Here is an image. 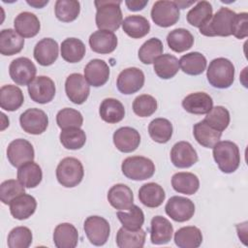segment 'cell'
I'll list each match as a JSON object with an SVG mask.
<instances>
[{
	"label": "cell",
	"mask_w": 248,
	"mask_h": 248,
	"mask_svg": "<svg viewBox=\"0 0 248 248\" xmlns=\"http://www.w3.org/2000/svg\"><path fill=\"white\" fill-rule=\"evenodd\" d=\"M120 1L100 0L95 1L97 9L95 21L99 30L116 31L122 24V12Z\"/></svg>",
	"instance_id": "cell-1"
},
{
	"label": "cell",
	"mask_w": 248,
	"mask_h": 248,
	"mask_svg": "<svg viewBox=\"0 0 248 248\" xmlns=\"http://www.w3.org/2000/svg\"><path fill=\"white\" fill-rule=\"evenodd\" d=\"M212 155L220 170L232 173L237 170L240 164V152L238 146L230 140L218 141L213 147Z\"/></svg>",
	"instance_id": "cell-2"
},
{
	"label": "cell",
	"mask_w": 248,
	"mask_h": 248,
	"mask_svg": "<svg viewBox=\"0 0 248 248\" xmlns=\"http://www.w3.org/2000/svg\"><path fill=\"white\" fill-rule=\"evenodd\" d=\"M206 78L208 82L215 88H229L234 80V66L227 58H215L209 63Z\"/></svg>",
	"instance_id": "cell-3"
},
{
	"label": "cell",
	"mask_w": 248,
	"mask_h": 248,
	"mask_svg": "<svg viewBox=\"0 0 248 248\" xmlns=\"http://www.w3.org/2000/svg\"><path fill=\"white\" fill-rule=\"evenodd\" d=\"M235 15L236 14L229 8H220L214 15H212L207 23L200 27L201 34L207 37L231 36L232 26Z\"/></svg>",
	"instance_id": "cell-4"
},
{
	"label": "cell",
	"mask_w": 248,
	"mask_h": 248,
	"mask_svg": "<svg viewBox=\"0 0 248 248\" xmlns=\"http://www.w3.org/2000/svg\"><path fill=\"white\" fill-rule=\"evenodd\" d=\"M83 175L84 170L81 162L74 157L62 159L56 168V178L66 188L78 186L81 182Z\"/></svg>",
	"instance_id": "cell-5"
},
{
	"label": "cell",
	"mask_w": 248,
	"mask_h": 248,
	"mask_svg": "<svg viewBox=\"0 0 248 248\" xmlns=\"http://www.w3.org/2000/svg\"><path fill=\"white\" fill-rule=\"evenodd\" d=\"M123 174L132 180H145L155 172L154 163L143 156H131L126 158L121 165Z\"/></svg>",
	"instance_id": "cell-6"
},
{
	"label": "cell",
	"mask_w": 248,
	"mask_h": 248,
	"mask_svg": "<svg viewBox=\"0 0 248 248\" xmlns=\"http://www.w3.org/2000/svg\"><path fill=\"white\" fill-rule=\"evenodd\" d=\"M151 18L160 27H170L179 19V9L174 1H156L151 9Z\"/></svg>",
	"instance_id": "cell-7"
},
{
	"label": "cell",
	"mask_w": 248,
	"mask_h": 248,
	"mask_svg": "<svg viewBox=\"0 0 248 248\" xmlns=\"http://www.w3.org/2000/svg\"><path fill=\"white\" fill-rule=\"evenodd\" d=\"M83 230L88 240L95 246L104 245L108 241L110 232L108 222L97 215L89 216L85 219Z\"/></svg>",
	"instance_id": "cell-8"
},
{
	"label": "cell",
	"mask_w": 248,
	"mask_h": 248,
	"mask_svg": "<svg viewBox=\"0 0 248 248\" xmlns=\"http://www.w3.org/2000/svg\"><path fill=\"white\" fill-rule=\"evenodd\" d=\"M19 123L24 132L31 135H41L47 128L48 117L44 110L33 108L20 114Z\"/></svg>",
	"instance_id": "cell-9"
},
{
	"label": "cell",
	"mask_w": 248,
	"mask_h": 248,
	"mask_svg": "<svg viewBox=\"0 0 248 248\" xmlns=\"http://www.w3.org/2000/svg\"><path fill=\"white\" fill-rule=\"evenodd\" d=\"M36 73V66L27 57L16 58L9 66L10 77L17 85L28 86L34 80Z\"/></svg>",
	"instance_id": "cell-10"
},
{
	"label": "cell",
	"mask_w": 248,
	"mask_h": 248,
	"mask_svg": "<svg viewBox=\"0 0 248 248\" xmlns=\"http://www.w3.org/2000/svg\"><path fill=\"white\" fill-rule=\"evenodd\" d=\"M165 211L173 221L186 222L194 216L195 204L188 198L173 196L167 202Z\"/></svg>",
	"instance_id": "cell-11"
},
{
	"label": "cell",
	"mask_w": 248,
	"mask_h": 248,
	"mask_svg": "<svg viewBox=\"0 0 248 248\" xmlns=\"http://www.w3.org/2000/svg\"><path fill=\"white\" fill-rule=\"evenodd\" d=\"M144 84L143 72L136 67H130L120 72L117 77V89L125 95H130L138 92Z\"/></svg>",
	"instance_id": "cell-12"
},
{
	"label": "cell",
	"mask_w": 248,
	"mask_h": 248,
	"mask_svg": "<svg viewBox=\"0 0 248 248\" xmlns=\"http://www.w3.org/2000/svg\"><path fill=\"white\" fill-rule=\"evenodd\" d=\"M35 152L30 141L16 139L10 142L7 148V158L12 166L19 168L21 165L33 161Z\"/></svg>",
	"instance_id": "cell-13"
},
{
	"label": "cell",
	"mask_w": 248,
	"mask_h": 248,
	"mask_svg": "<svg viewBox=\"0 0 248 248\" xmlns=\"http://www.w3.org/2000/svg\"><path fill=\"white\" fill-rule=\"evenodd\" d=\"M65 92L71 102L76 105H81L87 100L90 93V87L82 75L74 73L66 78Z\"/></svg>",
	"instance_id": "cell-14"
},
{
	"label": "cell",
	"mask_w": 248,
	"mask_h": 248,
	"mask_svg": "<svg viewBox=\"0 0 248 248\" xmlns=\"http://www.w3.org/2000/svg\"><path fill=\"white\" fill-rule=\"evenodd\" d=\"M55 84L53 80L46 76H39L28 85L30 98L39 104L49 103L55 95Z\"/></svg>",
	"instance_id": "cell-15"
},
{
	"label": "cell",
	"mask_w": 248,
	"mask_h": 248,
	"mask_svg": "<svg viewBox=\"0 0 248 248\" xmlns=\"http://www.w3.org/2000/svg\"><path fill=\"white\" fill-rule=\"evenodd\" d=\"M170 160L176 168L186 169L197 163L198 154L190 142L182 140L171 147Z\"/></svg>",
	"instance_id": "cell-16"
},
{
	"label": "cell",
	"mask_w": 248,
	"mask_h": 248,
	"mask_svg": "<svg viewBox=\"0 0 248 248\" xmlns=\"http://www.w3.org/2000/svg\"><path fill=\"white\" fill-rule=\"evenodd\" d=\"M113 143L115 147L124 153L135 151L140 143V133L132 127H121L113 133Z\"/></svg>",
	"instance_id": "cell-17"
},
{
	"label": "cell",
	"mask_w": 248,
	"mask_h": 248,
	"mask_svg": "<svg viewBox=\"0 0 248 248\" xmlns=\"http://www.w3.org/2000/svg\"><path fill=\"white\" fill-rule=\"evenodd\" d=\"M84 78L89 85L102 86L108 80L109 67L104 60L92 59L84 68Z\"/></svg>",
	"instance_id": "cell-18"
},
{
	"label": "cell",
	"mask_w": 248,
	"mask_h": 248,
	"mask_svg": "<svg viewBox=\"0 0 248 248\" xmlns=\"http://www.w3.org/2000/svg\"><path fill=\"white\" fill-rule=\"evenodd\" d=\"M89 46L97 53L108 54L112 52L117 46L116 35L108 30H97L89 37Z\"/></svg>",
	"instance_id": "cell-19"
},
{
	"label": "cell",
	"mask_w": 248,
	"mask_h": 248,
	"mask_svg": "<svg viewBox=\"0 0 248 248\" xmlns=\"http://www.w3.org/2000/svg\"><path fill=\"white\" fill-rule=\"evenodd\" d=\"M33 54L40 65L49 66L58 57V44L54 39L44 38L36 44Z\"/></svg>",
	"instance_id": "cell-20"
},
{
	"label": "cell",
	"mask_w": 248,
	"mask_h": 248,
	"mask_svg": "<svg viewBox=\"0 0 248 248\" xmlns=\"http://www.w3.org/2000/svg\"><path fill=\"white\" fill-rule=\"evenodd\" d=\"M172 233V225L167 218L160 215L152 218L150 223V240L153 244H167L171 239Z\"/></svg>",
	"instance_id": "cell-21"
},
{
	"label": "cell",
	"mask_w": 248,
	"mask_h": 248,
	"mask_svg": "<svg viewBox=\"0 0 248 248\" xmlns=\"http://www.w3.org/2000/svg\"><path fill=\"white\" fill-rule=\"evenodd\" d=\"M183 108L193 114H206L213 108L212 98L204 92H195L182 100Z\"/></svg>",
	"instance_id": "cell-22"
},
{
	"label": "cell",
	"mask_w": 248,
	"mask_h": 248,
	"mask_svg": "<svg viewBox=\"0 0 248 248\" xmlns=\"http://www.w3.org/2000/svg\"><path fill=\"white\" fill-rule=\"evenodd\" d=\"M108 201L115 209L128 210L134 204V195L127 185L118 183L108 190Z\"/></svg>",
	"instance_id": "cell-23"
},
{
	"label": "cell",
	"mask_w": 248,
	"mask_h": 248,
	"mask_svg": "<svg viewBox=\"0 0 248 248\" xmlns=\"http://www.w3.org/2000/svg\"><path fill=\"white\" fill-rule=\"evenodd\" d=\"M36 199L25 193L14 199L10 203V212L17 220H25L31 217L36 211Z\"/></svg>",
	"instance_id": "cell-24"
},
{
	"label": "cell",
	"mask_w": 248,
	"mask_h": 248,
	"mask_svg": "<svg viewBox=\"0 0 248 248\" xmlns=\"http://www.w3.org/2000/svg\"><path fill=\"white\" fill-rule=\"evenodd\" d=\"M14 25L16 31L23 38H32L36 36L41 28L39 18L35 14L30 12H22L18 14L14 20Z\"/></svg>",
	"instance_id": "cell-25"
},
{
	"label": "cell",
	"mask_w": 248,
	"mask_h": 248,
	"mask_svg": "<svg viewBox=\"0 0 248 248\" xmlns=\"http://www.w3.org/2000/svg\"><path fill=\"white\" fill-rule=\"evenodd\" d=\"M53 242L57 248H75L78 242V232L70 223H61L53 232Z\"/></svg>",
	"instance_id": "cell-26"
},
{
	"label": "cell",
	"mask_w": 248,
	"mask_h": 248,
	"mask_svg": "<svg viewBox=\"0 0 248 248\" xmlns=\"http://www.w3.org/2000/svg\"><path fill=\"white\" fill-rule=\"evenodd\" d=\"M165 198L166 194L163 187L155 182L145 183L139 190V199L147 207L155 208L160 206Z\"/></svg>",
	"instance_id": "cell-27"
},
{
	"label": "cell",
	"mask_w": 248,
	"mask_h": 248,
	"mask_svg": "<svg viewBox=\"0 0 248 248\" xmlns=\"http://www.w3.org/2000/svg\"><path fill=\"white\" fill-rule=\"evenodd\" d=\"M24 46V39L12 28L3 29L0 32V52L3 55L11 56L21 51Z\"/></svg>",
	"instance_id": "cell-28"
},
{
	"label": "cell",
	"mask_w": 248,
	"mask_h": 248,
	"mask_svg": "<svg viewBox=\"0 0 248 248\" xmlns=\"http://www.w3.org/2000/svg\"><path fill=\"white\" fill-rule=\"evenodd\" d=\"M24 102L21 89L13 84L3 85L0 89V107L4 110L15 111L18 109Z\"/></svg>",
	"instance_id": "cell-29"
},
{
	"label": "cell",
	"mask_w": 248,
	"mask_h": 248,
	"mask_svg": "<svg viewBox=\"0 0 248 248\" xmlns=\"http://www.w3.org/2000/svg\"><path fill=\"white\" fill-rule=\"evenodd\" d=\"M101 118L110 124L120 122L125 116V108L120 101L114 98H107L102 101L99 108Z\"/></svg>",
	"instance_id": "cell-30"
},
{
	"label": "cell",
	"mask_w": 248,
	"mask_h": 248,
	"mask_svg": "<svg viewBox=\"0 0 248 248\" xmlns=\"http://www.w3.org/2000/svg\"><path fill=\"white\" fill-rule=\"evenodd\" d=\"M145 232L139 230H129L122 227L116 233V245L119 248H141L145 242Z\"/></svg>",
	"instance_id": "cell-31"
},
{
	"label": "cell",
	"mask_w": 248,
	"mask_h": 248,
	"mask_svg": "<svg viewBox=\"0 0 248 248\" xmlns=\"http://www.w3.org/2000/svg\"><path fill=\"white\" fill-rule=\"evenodd\" d=\"M202 242V232L195 226L180 228L174 233V243L179 248H198Z\"/></svg>",
	"instance_id": "cell-32"
},
{
	"label": "cell",
	"mask_w": 248,
	"mask_h": 248,
	"mask_svg": "<svg viewBox=\"0 0 248 248\" xmlns=\"http://www.w3.org/2000/svg\"><path fill=\"white\" fill-rule=\"evenodd\" d=\"M193 135L195 140L202 146L212 148L220 140L222 132H219L209 126L204 120H202L194 125Z\"/></svg>",
	"instance_id": "cell-33"
},
{
	"label": "cell",
	"mask_w": 248,
	"mask_h": 248,
	"mask_svg": "<svg viewBox=\"0 0 248 248\" xmlns=\"http://www.w3.org/2000/svg\"><path fill=\"white\" fill-rule=\"evenodd\" d=\"M123 31L133 39H140L147 35L150 31L149 21L142 16H128L122 21Z\"/></svg>",
	"instance_id": "cell-34"
},
{
	"label": "cell",
	"mask_w": 248,
	"mask_h": 248,
	"mask_svg": "<svg viewBox=\"0 0 248 248\" xmlns=\"http://www.w3.org/2000/svg\"><path fill=\"white\" fill-rule=\"evenodd\" d=\"M42 178V169L33 161L21 165L17 170V179L26 188L37 187L41 183Z\"/></svg>",
	"instance_id": "cell-35"
},
{
	"label": "cell",
	"mask_w": 248,
	"mask_h": 248,
	"mask_svg": "<svg viewBox=\"0 0 248 248\" xmlns=\"http://www.w3.org/2000/svg\"><path fill=\"white\" fill-rule=\"evenodd\" d=\"M167 43L171 50L175 52H183L193 46L194 36L185 28H176L168 34Z\"/></svg>",
	"instance_id": "cell-36"
},
{
	"label": "cell",
	"mask_w": 248,
	"mask_h": 248,
	"mask_svg": "<svg viewBox=\"0 0 248 248\" xmlns=\"http://www.w3.org/2000/svg\"><path fill=\"white\" fill-rule=\"evenodd\" d=\"M178 62L181 70L190 76H198L202 74L207 64L205 56L198 51H193L182 55Z\"/></svg>",
	"instance_id": "cell-37"
},
{
	"label": "cell",
	"mask_w": 248,
	"mask_h": 248,
	"mask_svg": "<svg viewBox=\"0 0 248 248\" xmlns=\"http://www.w3.org/2000/svg\"><path fill=\"white\" fill-rule=\"evenodd\" d=\"M171 186L178 193L194 195L200 188V180L192 172H176L171 177Z\"/></svg>",
	"instance_id": "cell-38"
},
{
	"label": "cell",
	"mask_w": 248,
	"mask_h": 248,
	"mask_svg": "<svg viewBox=\"0 0 248 248\" xmlns=\"http://www.w3.org/2000/svg\"><path fill=\"white\" fill-rule=\"evenodd\" d=\"M153 64L154 72L163 79L173 78L179 70L178 59L170 53L160 55L155 59Z\"/></svg>",
	"instance_id": "cell-39"
},
{
	"label": "cell",
	"mask_w": 248,
	"mask_h": 248,
	"mask_svg": "<svg viewBox=\"0 0 248 248\" xmlns=\"http://www.w3.org/2000/svg\"><path fill=\"white\" fill-rule=\"evenodd\" d=\"M62 58L69 63L79 62L85 54V46L79 39L67 38L61 43L60 46Z\"/></svg>",
	"instance_id": "cell-40"
},
{
	"label": "cell",
	"mask_w": 248,
	"mask_h": 248,
	"mask_svg": "<svg viewBox=\"0 0 248 248\" xmlns=\"http://www.w3.org/2000/svg\"><path fill=\"white\" fill-rule=\"evenodd\" d=\"M212 16V6L208 1L198 2L186 16L187 21L194 27H202L209 21Z\"/></svg>",
	"instance_id": "cell-41"
},
{
	"label": "cell",
	"mask_w": 248,
	"mask_h": 248,
	"mask_svg": "<svg viewBox=\"0 0 248 248\" xmlns=\"http://www.w3.org/2000/svg\"><path fill=\"white\" fill-rule=\"evenodd\" d=\"M150 138L158 143L168 142L172 136V125L166 118H155L148 125Z\"/></svg>",
	"instance_id": "cell-42"
},
{
	"label": "cell",
	"mask_w": 248,
	"mask_h": 248,
	"mask_svg": "<svg viewBox=\"0 0 248 248\" xmlns=\"http://www.w3.org/2000/svg\"><path fill=\"white\" fill-rule=\"evenodd\" d=\"M164 50L163 43L158 38H150L144 42L139 49V59L143 64H152L157 57L162 55Z\"/></svg>",
	"instance_id": "cell-43"
},
{
	"label": "cell",
	"mask_w": 248,
	"mask_h": 248,
	"mask_svg": "<svg viewBox=\"0 0 248 248\" xmlns=\"http://www.w3.org/2000/svg\"><path fill=\"white\" fill-rule=\"evenodd\" d=\"M56 17L63 22L75 20L80 12V4L77 0H57L54 6Z\"/></svg>",
	"instance_id": "cell-44"
},
{
	"label": "cell",
	"mask_w": 248,
	"mask_h": 248,
	"mask_svg": "<svg viewBox=\"0 0 248 248\" xmlns=\"http://www.w3.org/2000/svg\"><path fill=\"white\" fill-rule=\"evenodd\" d=\"M59 140L65 148L76 150L85 144L86 135L80 128H68L61 131Z\"/></svg>",
	"instance_id": "cell-45"
},
{
	"label": "cell",
	"mask_w": 248,
	"mask_h": 248,
	"mask_svg": "<svg viewBox=\"0 0 248 248\" xmlns=\"http://www.w3.org/2000/svg\"><path fill=\"white\" fill-rule=\"evenodd\" d=\"M116 216L123 227L129 230H139L144 223L143 211L136 204H133L128 212L118 211Z\"/></svg>",
	"instance_id": "cell-46"
},
{
	"label": "cell",
	"mask_w": 248,
	"mask_h": 248,
	"mask_svg": "<svg viewBox=\"0 0 248 248\" xmlns=\"http://www.w3.org/2000/svg\"><path fill=\"white\" fill-rule=\"evenodd\" d=\"M209 126L219 132H223L230 124L231 116L229 110L222 106L212 108L203 119Z\"/></svg>",
	"instance_id": "cell-47"
},
{
	"label": "cell",
	"mask_w": 248,
	"mask_h": 248,
	"mask_svg": "<svg viewBox=\"0 0 248 248\" xmlns=\"http://www.w3.org/2000/svg\"><path fill=\"white\" fill-rule=\"evenodd\" d=\"M56 123L61 130L68 128H80L83 123V117L78 110L71 108H65L57 112Z\"/></svg>",
	"instance_id": "cell-48"
},
{
	"label": "cell",
	"mask_w": 248,
	"mask_h": 248,
	"mask_svg": "<svg viewBox=\"0 0 248 248\" xmlns=\"http://www.w3.org/2000/svg\"><path fill=\"white\" fill-rule=\"evenodd\" d=\"M33 235L29 228L19 226L14 228L8 234L9 248H28L32 243Z\"/></svg>",
	"instance_id": "cell-49"
},
{
	"label": "cell",
	"mask_w": 248,
	"mask_h": 248,
	"mask_svg": "<svg viewBox=\"0 0 248 248\" xmlns=\"http://www.w3.org/2000/svg\"><path fill=\"white\" fill-rule=\"evenodd\" d=\"M156 99L148 94H142L135 98L133 102V110L140 117H148L157 109Z\"/></svg>",
	"instance_id": "cell-50"
},
{
	"label": "cell",
	"mask_w": 248,
	"mask_h": 248,
	"mask_svg": "<svg viewBox=\"0 0 248 248\" xmlns=\"http://www.w3.org/2000/svg\"><path fill=\"white\" fill-rule=\"evenodd\" d=\"M25 193V187L15 179H8L0 185V199L4 204H10L16 197Z\"/></svg>",
	"instance_id": "cell-51"
},
{
	"label": "cell",
	"mask_w": 248,
	"mask_h": 248,
	"mask_svg": "<svg viewBox=\"0 0 248 248\" xmlns=\"http://www.w3.org/2000/svg\"><path fill=\"white\" fill-rule=\"evenodd\" d=\"M232 35L237 39H244L248 36V14L246 12L235 15L232 26Z\"/></svg>",
	"instance_id": "cell-52"
},
{
	"label": "cell",
	"mask_w": 248,
	"mask_h": 248,
	"mask_svg": "<svg viewBox=\"0 0 248 248\" xmlns=\"http://www.w3.org/2000/svg\"><path fill=\"white\" fill-rule=\"evenodd\" d=\"M148 3V0H144V1H141V0H127L125 1V4L127 6V8L130 10V11H140L142 10Z\"/></svg>",
	"instance_id": "cell-53"
},
{
	"label": "cell",
	"mask_w": 248,
	"mask_h": 248,
	"mask_svg": "<svg viewBox=\"0 0 248 248\" xmlns=\"http://www.w3.org/2000/svg\"><path fill=\"white\" fill-rule=\"evenodd\" d=\"M27 3L35 8H42L48 3V0H46V1H29V0H27Z\"/></svg>",
	"instance_id": "cell-54"
},
{
	"label": "cell",
	"mask_w": 248,
	"mask_h": 248,
	"mask_svg": "<svg viewBox=\"0 0 248 248\" xmlns=\"http://www.w3.org/2000/svg\"><path fill=\"white\" fill-rule=\"evenodd\" d=\"M174 3L176 4V6L178 7V9H185L188 6H191L192 4L195 3V1H189V2H185V1H174Z\"/></svg>",
	"instance_id": "cell-55"
}]
</instances>
